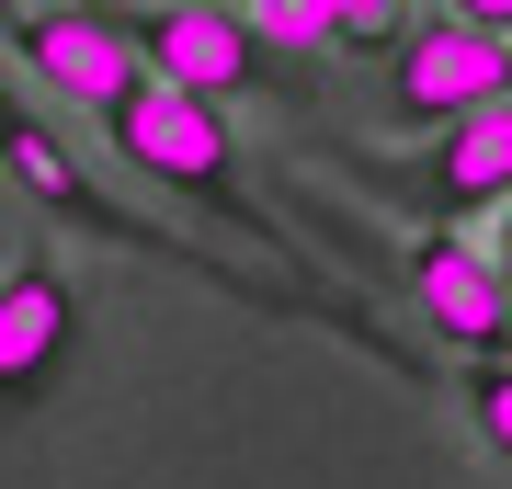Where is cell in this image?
<instances>
[{"label":"cell","mask_w":512,"mask_h":489,"mask_svg":"<svg viewBox=\"0 0 512 489\" xmlns=\"http://www.w3.org/2000/svg\"><path fill=\"white\" fill-rule=\"evenodd\" d=\"M103 137H114V160H126L137 182H160L171 205H205L217 228H239V239H262L274 262H296V251H285V228H274V205L239 182L228 103H205V91H183V80H160V69H148L126 103H103Z\"/></svg>","instance_id":"obj_1"},{"label":"cell","mask_w":512,"mask_h":489,"mask_svg":"<svg viewBox=\"0 0 512 489\" xmlns=\"http://www.w3.org/2000/svg\"><path fill=\"white\" fill-rule=\"evenodd\" d=\"M80 330H92V296L46 239L0 262V433L57 399V376L80 364Z\"/></svg>","instance_id":"obj_2"},{"label":"cell","mask_w":512,"mask_h":489,"mask_svg":"<svg viewBox=\"0 0 512 489\" xmlns=\"http://www.w3.org/2000/svg\"><path fill=\"white\" fill-rule=\"evenodd\" d=\"M478 103H512V35L478 12H421L399 23V46H387V114L399 126H456Z\"/></svg>","instance_id":"obj_3"},{"label":"cell","mask_w":512,"mask_h":489,"mask_svg":"<svg viewBox=\"0 0 512 489\" xmlns=\"http://www.w3.org/2000/svg\"><path fill=\"white\" fill-rule=\"evenodd\" d=\"M0 46H12V69L35 80L46 103H80V114L126 103V91L148 80V46H137V23H114L103 0H23Z\"/></svg>","instance_id":"obj_4"},{"label":"cell","mask_w":512,"mask_h":489,"mask_svg":"<svg viewBox=\"0 0 512 489\" xmlns=\"http://www.w3.org/2000/svg\"><path fill=\"white\" fill-rule=\"evenodd\" d=\"M365 182L421 205V228L501 217V194H512V103H478L456 126H433V148H410V160H365Z\"/></svg>","instance_id":"obj_5"},{"label":"cell","mask_w":512,"mask_h":489,"mask_svg":"<svg viewBox=\"0 0 512 489\" xmlns=\"http://www.w3.org/2000/svg\"><path fill=\"white\" fill-rule=\"evenodd\" d=\"M399 285H410L421 330L456 342V364H501L512 353V262L501 251H478V239H456V228H421L399 251Z\"/></svg>","instance_id":"obj_6"},{"label":"cell","mask_w":512,"mask_h":489,"mask_svg":"<svg viewBox=\"0 0 512 489\" xmlns=\"http://www.w3.org/2000/svg\"><path fill=\"white\" fill-rule=\"evenodd\" d=\"M137 46H148L160 80L205 91V103H239V91L285 80V57L262 46V23H251V0H160V12L137 23Z\"/></svg>","instance_id":"obj_7"},{"label":"cell","mask_w":512,"mask_h":489,"mask_svg":"<svg viewBox=\"0 0 512 489\" xmlns=\"http://www.w3.org/2000/svg\"><path fill=\"white\" fill-rule=\"evenodd\" d=\"M251 23L274 57H342V12L330 0H251Z\"/></svg>","instance_id":"obj_8"},{"label":"cell","mask_w":512,"mask_h":489,"mask_svg":"<svg viewBox=\"0 0 512 489\" xmlns=\"http://www.w3.org/2000/svg\"><path fill=\"white\" fill-rule=\"evenodd\" d=\"M456 410H467V433L512 467V353L501 364H467V376H456Z\"/></svg>","instance_id":"obj_9"},{"label":"cell","mask_w":512,"mask_h":489,"mask_svg":"<svg viewBox=\"0 0 512 489\" xmlns=\"http://www.w3.org/2000/svg\"><path fill=\"white\" fill-rule=\"evenodd\" d=\"M342 12V46H399V0H330Z\"/></svg>","instance_id":"obj_10"},{"label":"cell","mask_w":512,"mask_h":489,"mask_svg":"<svg viewBox=\"0 0 512 489\" xmlns=\"http://www.w3.org/2000/svg\"><path fill=\"white\" fill-rule=\"evenodd\" d=\"M456 12H478V23H501V35H512V0H456Z\"/></svg>","instance_id":"obj_11"},{"label":"cell","mask_w":512,"mask_h":489,"mask_svg":"<svg viewBox=\"0 0 512 489\" xmlns=\"http://www.w3.org/2000/svg\"><path fill=\"white\" fill-rule=\"evenodd\" d=\"M490 251H501V262H512V194H501V217H490Z\"/></svg>","instance_id":"obj_12"},{"label":"cell","mask_w":512,"mask_h":489,"mask_svg":"<svg viewBox=\"0 0 512 489\" xmlns=\"http://www.w3.org/2000/svg\"><path fill=\"white\" fill-rule=\"evenodd\" d=\"M12 12H23V0H0V35H12Z\"/></svg>","instance_id":"obj_13"}]
</instances>
